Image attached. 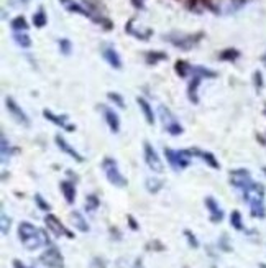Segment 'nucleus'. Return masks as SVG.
<instances>
[{
	"label": "nucleus",
	"mask_w": 266,
	"mask_h": 268,
	"mask_svg": "<svg viewBox=\"0 0 266 268\" xmlns=\"http://www.w3.org/2000/svg\"><path fill=\"white\" fill-rule=\"evenodd\" d=\"M18 238L26 250H36L39 247H44V245H46V247L51 245L46 232L38 229V227H35L26 220L18 224Z\"/></svg>",
	"instance_id": "f257e3e1"
},
{
	"label": "nucleus",
	"mask_w": 266,
	"mask_h": 268,
	"mask_svg": "<svg viewBox=\"0 0 266 268\" xmlns=\"http://www.w3.org/2000/svg\"><path fill=\"white\" fill-rule=\"evenodd\" d=\"M243 199L250 206V212L253 218L265 219L266 208H265V186L262 183H253L250 188L243 191Z\"/></svg>",
	"instance_id": "f03ea898"
},
{
	"label": "nucleus",
	"mask_w": 266,
	"mask_h": 268,
	"mask_svg": "<svg viewBox=\"0 0 266 268\" xmlns=\"http://www.w3.org/2000/svg\"><path fill=\"white\" fill-rule=\"evenodd\" d=\"M191 82L188 88V98L192 104H199V86L202 82V79H214L217 78V72L209 70V68L204 66H192V72H191Z\"/></svg>",
	"instance_id": "7ed1b4c3"
},
{
	"label": "nucleus",
	"mask_w": 266,
	"mask_h": 268,
	"mask_svg": "<svg viewBox=\"0 0 266 268\" xmlns=\"http://www.w3.org/2000/svg\"><path fill=\"white\" fill-rule=\"evenodd\" d=\"M102 171H104L105 178L107 181L115 186V188H125L128 184V180L125 178V176L122 174V171L118 170V163L115 158L112 156H105L104 160H102Z\"/></svg>",
	"instance_id": "20e7f679"
},
{
	"label": "nucleus",
	"mask_w": 266,
	"mask_h": 268,
	"mask_svg": "<svg viewBox=\"0 0 266 268\" xmlns=\"http://www.w3.org/2000/svg\"><path fill=\"white\" fill-rule=\"evenodd\" d=\"M163 38L168 40L173 46H176L183 51H189L199 44V42L204 38V33L199 32V33H194V35H191V33H169V35H165Z\"/></svg>",
	"instance_id": "39448f33"
},
{
	"label": "nucleus",
	"mask_w": 266,
	"mask_h": 268,
	"mask_svg": "<svg viewBox=\"0 0 266 268\" xmlns=\"http://www.w3.org/2000/svg\"><path fill=\"white\" fill-rule=\"evenodd\" d=\"M165 156L168 160L169 166H171L174 171H183L191 164V158L192 153L188 148V150H173V148L165 146Z\"/></svg>",
	"instance_id": "423d86ee"
},
{
	"label": "nucleus",
	"mask_w": 266,
	"mask_h": 268,
	"mask_svg": "<svg viewBox=\"0 0 266 268\" xmlns=\"http://www.w3.org/2000/svg\"><path fill=\"white\" fill-rule=\"evenodd\" d=\"M158 112H160V117H161V122L163 125H165V130L169 134V135H173V136H178L184 132V128H183V125H181V122L176 118V116L168 109L166 106H160L158 107Z\"/></svg>",
	"instance_id": "0eeeda50"
},
{
	"label": "nucleus",
	"mask_w": 266,
	"mask_h": 268,
	"mask_svg": "<svg viewBox=\"0 0 266 268\" xmlns=\"http://www.w3.org/2000/svg\"><path fill=\"white\" fill-rule=\"evenodd\" d=\"M39 262L48 268H64V256L56 245H48L46 250L39 255Z\"/></svg>",
	"instance_id": "6e6552de"
},
{
	"label": "nucleus",
	"mask_w": 266,
	"mask_h": 268,
	"mask_svg": "<svg viewBox=\"0 0 266 268\" xmlns=\"http://www.w3.org/2000/svg\"><path fill=\"white\" fill-rule=\"evenodd\" d=\"M143 156H145L146 166L151 171H155V173H163V171H165V164H163L160 155H158V152L155 150V146H153L150 142H145L143 144Z\"/></svg>",
	"instance_id": "1a4fd4ad"
},
{
	"label": "nucleus",
	"mask_w": 266,
	"mask_h": 268,
	"mask_svg": "<svg viewBox=\"0 0 266 268\" xmlns=\"http://www.w3.org/2000/svg\"><path fill=\"white\" fill-rule=\"evenodd\" d=\"M255 183L250 171L245 170V168H239V170H234L230 171V184L237 188V190H242L245 191L247 188H250Z\"/></svg>",
	"instance_id": "9d476101"
},
{
	"label": "nucleus",
	"mask_w": 266,
	"mask_h": 268,
	"mask_svg": "<svg viewBox=\"0 0 266 268\" xmlns=\"http://www.w3.org/2000/svg\"><path fill=\"white\" fill-rule=\"evenodd\" d=\"M5 106H7V110L8 114L12 116V118L16 122V124H20V125H23V127H30V117L26 116L25 110L21 109V107L16 104V100L13 98H5Z\"/></svg>",
	"instance_id": "9b49d317"
},
{
	"label": "nucleus",
	"mask_w": 266,
	"mask_h": 268,
	"mask_svg": "<svg viewBox=\"0 0 266 268\" xmlns=\"http://www.w3.org/2000/svg\"><path fill=\"white\" fill-rule=\"evenodd\" d=\"M44 224H46L48 230H49L51 234H53L54 237H61V236H64V237H67V238H74V234L67 230L66 227L63 226V222H61L58 218H56L54 214L48 212L46 216H44Z\"/></svg>",
	"instance_id": "f8f14e48"
},
{
	"label": "nucleus",
	"mask_w": 266,
	"mask_h": 268,
	"mask_svg": "<svg viewBox=\"0 0 266 268\" xmlns=\"http://www.w3.org/2000/svg\"><path fill=\"white\" fill-rule=\"evenodd\" d=\"M99 110L102 112V117H104V120L107 124V127L112 134H118L120 132V118H118L117 112L114 109H110L109 106L102 104L99 106Z\"/></svg>",
	"instance_id": "ddd939ff"
},
{
	"label": "nucleus",
	"mask_w": 266,
	"mask_h": 268,
	"mask_svg": "<svg viewBox=\"0 0 266 268\" xmlns=\"http://www.w3.org/2000/svg\"><path fill=\"white\" fill-rule=\"evenodd\" d=\"M204 204H206V209L209 210V216H211V220L214 224H219V222L224 220V209L220 208V204L217 202L216 198L212 196H207L204 199Z\"/></svg>",
	"instance_id": "4468645a"
},
{
	"label": "nucleus",
	"mask_w": 266,
	"mask_h": 268,
	"mask_svg": "<svg viewBox=\"0 0 266 268\" xmlns=\"http://www.w3.org/2000/svg\"><path fill=\"white\" fill-rule=\"evenodd\" d=\"M54 144L58 145V148H59L61 152L66 153V155L71 156L72 160H76L77 163H82V162H84V156L76 150V148H72L69 144H67V140L64 138V136H61L59 134H56V135H54Z\"/></svg>",
	"instance_id": "2eb2a0df"
},
{
	"label": "nucleus",
	"mask_w": 266,
	"mask_h": 268,
	"mask_svg": "<svg viewBox=\"0 0 266 268\" xmlns=\"http://www.w3.org/2000/svg\"><path fill=\"white\" fill-rule=\"evenodd\" d=\"M43 117L46 118V120L56 124L58 127L67 130V132H74V130H76V125L67 124V116H66V114H64V116H56V114L51 112L49 109H43Z\"/></svg>",
	"instance_id": "dca6fc26"
},
{
	"label": "nucleus",
	"mask_w": 266,
	"mask_h": 268,
	"mask_svg": "<svg viewBox=\"0 0 266 268\" xmlns=\"http://www.w3.org/2000/svg\"><path fill=\"white\" fill-rule=\"evenodd\" d=\"M191 153H192V156H197V158H201L204 163L209 164L211 168L214 170H220V163L217 162V158L214 153L211 152H206V150H201V148H189Z\"/></svg>",
	"instance_id": "f3484780"
},
{
	"label": "nucleus",
	"mask_w": 266,
	"mask_h": 268,
	"mask_svg": "<svg viewBox=\"0 0 266 268\" xmlns=\"http://www.w3.org/2000/svg\"><path fill=\"white\" fill-rule=\"evenodd\" d=\"M102 56H104V60L109 62V66H112L114 70H122L120 54L117 53V50L114 46H104V48H102Z\"/></svg>",
	"instance_id": "a211bd4d"
},
{
	"label": "nucleus",
	"mask_w": 266,
	"mask_h": 268,
	"mask_svg": "<svg viewBox=\"0 0 266 268\" xmlns=\"http://www.w3.org/2000/svg\"><path fill=\"white\" fill-rule=\"evenodd\" d=\"M59 190H61V192H63V196H64L67 204H74V201H76V184L72 183V181H67V180L61 181Z\"/></svg>",
	"instance_id": "6ab92c4d"
},
{
	"label": "nucleus",
	"mask_w": 266,
	"mask_h": 268,
	"mask_svg": "<svg viewBox=\"0 0 266 268\" xmlns=\"http://www.w3.org/2000/svg\"><path fill=\"white\" fill-rule=\"evenodd\" d=\"M137 104L140 107V110L141 114H143V117H145V120L148 125H155V114H153V109H151V106H150V102L146 100L145 98H137Z\"/></svg>",
	"instance_id": "aec40b11"
},
{
	"label": "nucleus",
	"mask_w": 266,
	"mask_h": 268,
	"mask_svg": "<svg viewBox=\"0 0 266 268\" xmlns=\"http://www.w3.org/2000/svg\"><path fill=\"white\" fill-rule=\"evenodd\" d=\"M69 218H71L72 226H74L79 232L87 234V232L90 230V227H89V224H87V219L84 218V216H82L81 212H79V210H72Z\"/></svg>",
	"instance_id": "412c9836"
},
{
	"label": "nucleus",
	"mask_w": 266,
	"mask_h": 268,
	"mask_svg": "<svg viewBox=\"0 0 266 268\" xmlns=\"http://www.w3.org/2000/svg\"><path fill=\"white\" fill-rule=\"evenodd\" d=\"M188 8L196 14H201L204 10H216L212 5V0H188Z\"/></svg>",
	"instance_id": "4be33fe9"
},
{
	"label": "nucleus",
	"mask_w": 266,
	"mask_h": 268,
	"mask_svg": "<svg viewBox=\"0 0 266 268\" xmlns=\"http://www.w3.org/2000/svg\"><path fill=\"white\" fill-rule=\"evenodd\" d=\"M61 4L64 5L66 10H69V12H74V14H81L84 16H89L90 18V14H89V10H86L82 7V5H79L77 2H74V0H59Z\"/></svg>",
	"instance_id": "5701e85b"
},
{
	"label": "nucleus",
	"mask_w": 266,
	"mask_h": 268,
	"mask_svg": "<svg viewBox=\"0 0 266 268\" xmlns=\"http://www.w3.org/2000/svg\"><path fill=\"white\" fill-rule=\"evenodd\" d=\"M13 40L20 48L28 50L31 46V38L26 32H13Z\"/></svg>",
	"instance_id": "b1692460"
},
{
	"label": "nucleus",
	"mask_w": 266,
	"mask_h": 268,
	"mask_svg": "<svg viewBox=\"0 0 266 268\" xmlns=\"http://www.w3.org/2000/svg\"><path fill=\"white\" fill-rule=\"evenodd\" d=\"M174 71H176V74H178L179 78H188L189 74L192 72V66L189 64L188 61L178 60L176 64H174Z\"/></svg>",
	"instance_id": "393cba45"
},
{
	"label": "nucleus",
	"mask_w": 266,
	"mask_h": 268,
	"mask_svg": "<svg viewBox=\"0 0 266 268\" xmlns=\"http://www.w3.org/2000/svg\"><path fill=\"white\" fill-rule=\"evenodd\" d=\"M240 58V51L235 48H225L219 53L220 61H237Z\"/></svg>",
	"instance_id": "a878e982"
},
{
	"label": "nucleus",
	"mask_w": 266,
	"mask_h": 268,
	"mask_svg": "<svg viewBox=\"0 0 266 268\" xmlns=\"http://www.w3.org/2000/svg\"><path fill=\"white\" fill-rule=\"evenodd\" d=\"M145 60L148 64H156V62L168 60V54L163 53V51H148V53L145 54Z\"/></svg>",
	"instance_id": "bb28decb"
},
{
	"label": "nucleus",
	"mask_w": 266,
	"mask_h": 268,
	"mask_svg": "<svg viewBox=\"0 0 266 268\" xmlns=\"http://www.w3.org/2000/svg\"><path fill=\"white\" fill-rule=\"evenodd\" d=\"M145 188H146V191L151 192V194H156V192H160V191H161L163 181H161V180H158V178H146V181H145Z\"/></svg>",
	"instance_id": "cd10ccee"
},
{
	"label": "nucleus",
	"mask_w": 266,
	"mask_h": 268,
	"mask_svg": "<svg viewBox=\"0 0 266 268\" xmlns=\"http://www.w3.org/2000/svg\"><path fill=\"white\" fill-rule=\"evenodd\" d=\"M10 26H12L13 32H26L28 30V22L25 20L23 15H18L10 22Z\"/></svg>",
	"instance_id": "c85d7f7f"
},
{
	"label": "nucleus",
	"mask_w": 266,
	"mask_h": 268,
	"mask_svg": "<svg viewBox=\"0 0 266 268\" xmlns=\"http://www.w3.org/2000/svg\"><path fill=\"white\" fill-rule=\"evenodd\" d=\"M0 145H2V163H5L7 162V156L10 158L12 152H16V150L10 146V142L7 140V136H5L3 134H2V140H0Z\"/></svg>",
	"instance_id": "c756f323"
},
{
	"label": "nucleus",
	"mask_w": 266,
	"mask_h": 268,
	"mask_svg": "<svg viewBox=\"0 0 266 268\" xmlns=\"http://www.w3.org/2000/svg\"><path fill=\"white\" fill-rule=\"evenodd\" d=\"M230 226L234 227L235 230H243L245 227H243V220H242V214L240 210H232L230 214Z\"/></svg>",
	"instance_id": "7c9ffc66"
},
{
	"label": "nucleus",
	"mask_w": 266,
	"mask_h": 268,
	"mask_svg": "<svg viewBox=\"0 0 266 268\" xmlns=\"http://www.w3.org/2000/svg\"><path fill=\"white\" fill-rule=\"evenodd\" d=\"M46 24H48V16H46V14H44L43 8H39L36 14H33V25H35L36 28L46 26Z\"/></svg>",
	"instance_id": "2f4dec72"
},
{
	"label": "nucleus",
	"mask_w": 266,
	"mask_h": 268,
	"mask_svg": "<svg viewBox=\"0 0 266 268\" xmlns=\"http://www.w3.org/2000/svg\"><path fill=\"white\" fill-rule=\"evenodd\" d=\"M99 206H100V201H99L97 196H95V194L86 196V209H87V212H94V210H97Z\"/></svg>",
	"instance_id": "473e14b6"
},
{
	"label": "nucleus",
	"mask_w": 266,
	"mask_h": 268,
	"mask_svg": "<svg viewBox=\"0 0 266 268\" xmlns=\"http://www.w3.org/2000/svg\"><path fill=\"white\" fill-rule=\"evenodd\" d=\"M107 99H110L114 104L118 107V109H125V100H123V98L118 92H107Z\"/></svg>",
	"instance_id": "72a5a7b5"
},
{
	"label": "nucleus",
	"mask_w": 266,
	"mask_h": 268,
	"mask_svg": "<svg viewBox=\"0 0 266 268\" xmlns=\"http://www.w3.org/2000/svg\"><path fill=\"white\" fill-rule=\"evenodd\" d=\"M59 51L63 53L64 56H69L71 54V51H72V43L69 42L67 38H63V40H59Z\"/></svg>",
	"instance_id": "f704fd0d"
},
{
	"label": "nucleus",
	"mask_w": 266,
	"mask_h": 268,
	"mask_svg": "<svg viewBox=\"0 0 266 268\" xmlns=\"http://www.w3.org/2000/svg\"><path fill=\"white\" fill-rule=\"evenodd\" d=\"M184 237H186V240H188V244H189V247H192V248H199V240H197V237L192 234L189 229H186L184 230Z\"/></svg>",
	"instance_id": "c9c22d12"
},
{
	"label": "nucleus",
	"mask_w": 266,
	"mask_h": 268,
	"mask_svg": "<svg viewBox=\"0 0 266 268\" xmlns=\"http://www.w3.org/2000/svg\"><path fill=\"white\" fill-rule=\"evenodd\" d=\"M35 202H36V206H38L39 209H41V210H44V212H49L51 206H49V204H48L46 201H44L43 196L39 194V192H36V194H35Z\"/></svg>",
	"instance_id": "e433bc0d"
},
{
	"label": "nucleus",
	"mask_w": 266,
	"mask_h": 268,
	"mask_svg": "<svg viewBox=\"0 0 266 268\" xmlns=\"http://www.w3.org/2000/svg\"><path fill=\"white\" fill-rule=\"evenodd\" d=\"M0 229H2V236H7L10 232V218H7L2 212V218H0Z\"/></svg>",
	"instance_id": "4c0bfd02"
},
{
	"label": "nucleus",
	"mask_w": 266,
	"mask_h": 268,
	"mask_svg": "<svg viewBox=\"0 0 266 268\" xmlns=\"http://www.w3.org/2000/svg\"><path fill=\"white\" fill-rule=\"evenodd\" d=\"M253 81H255V88H257V90H262V88H263V76H262V72H260V71L255 72Z\"/></svg>",
	"instance_id": "58836bf2"
},
{
	"label": "nucleus",
	"mask_w": 266,
	"mask_h": 268,
	"mask_svg": "<svg viewBox=\"0 0 266 268\" xmlns=\"http://www.w3.org/2000/svg\"><path fill=\"white\" fill-rule=\"evenodd\" d=\"M127 219H128V226H130V229H132V230H138L140 229V226L137 224V220H135V218H133V216H127Z\"/></svg>",
	"instance_id": "ea45409f"
},
{
	"label": "nucleus",
	"mask_w": 266,
	"mask_h": 268,
	"mask_svg": "<svg viewBox=\"0 0 266 268\" xmlns=\"http://www.w3.org/2000/svg\"><path fill=\"white\" fill-rule=\"evenodd\" d=\"M219 247H220V248H224L225 252H230V250H232L230 247H227V237H225V236L222 237V240L219 242Z\"/></svg>",
	"instance_id": "a19ab883"
},
{
	"label": "nucleus",
	"mask_w": 266,
	"mask_h": 268,
	"mask_svg": "<svg viewBox=\"0 0 266 268\" xmlns=\"http://www.w3.org/2000/svg\"><path fill=\"white\" fill-rule=\"evenodd\" d=\"M132 4L135 8H140V10L145 7V0H132Z\"/></svg>",
	"instance_id": "79ce46f5"
},
{
	"label": "nucleus",
	"mask_w": 266,
	"mask_h": 268,
	"mask_svg": "<svg viewBox=\"0 0 266 268\" xmlns=\"http://www.w3.org/2000/svg\"><path fill=\"white\" fill-rule=\"evenodd\" d=\"M12 265H13V268H30V266H26L23 262H20V260H16V258L12 262Z\"/></svg>",
	"instance_id": "37998d69"
},
{
	"label": "nucleus",
	"mask_w": 266,
	"mask_h": 268,
	"mask_svg": "<svg viewBox=\"0 0 266 268\" xmlns=\"http://www.w3.org/2000/svg\"><path fill=\"white\" fill-rule=\"evenodd\" d=\"M133 268H143V262H141V258H137V260H135Z\"/></svg>",
	"instance_id": "c03bdc74"
},
{
	"label": "nucleus",
	"mask_w": 266,
	"mask_h": 268,
	"mask_svg": "<svg viewBox=\"0 0 266 268\" xmlns=\"http://www.w3.org/2000/svg\"><path fill=\"white\" fill-rule=\"evenodd\" d=\"M232 2L235 4V7H242V5L245 4V0H232Z\"/></svg>",
	"instance_id": "a18cd8bd"
},
{
	"label": "nucleus",
	"mask_w": 266,
	"mask_h": 268,
	"mask_svg": "<svg viewBox=\"0 0 266 268\" xmlns=\"http://www.w3.org/2000/svg\"><path fill=\"white\" fill-rule=\"evenodd\" d=\"M260 268H266V264H260Z\"/></svg>",
	"instance_id": "49530a36"
},
{
	"label": "nucleus",
	"mask_w": 266,
	"mask_h": 268,
	"mask_svg": "<svg viewBox=\"0 0 266 268\" xmlns=\"http://www.w3.org/2000/svg\"><path fill=\"white\" fill-rule=\"evenodd\" d=\"M263 173H265V174H266V166H265V168H263Z\"/></svg>",
	"instance_id": "de8ad7c7"
},
{
	"label": "nucleus",
	"mask_w": 266,
	"mask_h": 268,
	"mask_svg": "<svg viewBox=\"0 0 266 268\" xmlns=\"http://www.w3.org/2000/svg\"><path fill=\"white\" fill-rule=\"evenodd\" d=\"M263 61H265V64H266V54H265V58H263Z\"/></svg>",
	"instance_id": "09e8293b"
},
{
	"label": "nucleus",
	"mask_w": 266,
	"mask_h": 268,
	"mask_svg": "<svg viewBox=\"0 0 266 268\" xmlns=\"http://www.w3.org/2000/svg\"><path fill=\"white\" fill-rule=\"evenodd\" d=\"M212 268H217V266H212Z\"/></svg>",
	"instance_id": "8fccbe9b"
}]
</instances>
